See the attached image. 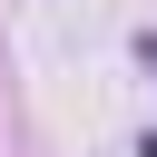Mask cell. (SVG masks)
Listing matches in <instances>:
<instances>
[{"label": "cell", "instance_id": "1", "mask_svg": "<svg viewBox=\"0 0 157 157\" xmlns=\"http://www.w3.org/2000/svg\"><path fill=\"white\" fill-rule=\"evenodd\" d=\"M137 157H157V137H137Z\"/></svg>", "mask_w": 157, "mask_h": 157}, {"label": "cell", "instance_id": "2", "mask_svg": "<svg viewBox=\"0 0 157 157\" xmlns=\"http://www.w3.org/2000/svg\"><path fill=\"white\" fill-rule=\"evenodd\" d=\"M147 69H157V29H147Z\"/></svg>", "mask_w": 157, "mask_h": 157}]
</instances>
